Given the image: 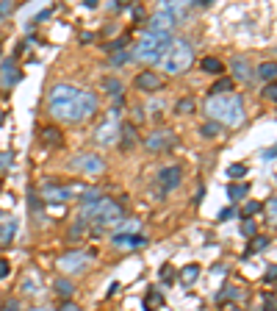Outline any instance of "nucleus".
Returning <instances> with one entry per match:
<instances>
[{
  "instance_id": "393cba45",
  "label": "nucleus",
  "mask_w": 277,
  "mask_h": 311,
  "mask_svg": "<svg viewBox=\"0 0 277 311\" xmlns=\"http://www.w3.org/2000/svg\"><path fill=\"white\" fill-rule=\"evenodd\" d=\"M197 275H200V267H197V264H188V267L180 269V281H183V283H194V281H197Z\"/></svg>"
},
{
  "instance_id": "0eeeda50",
  "label": "nucleus",
  "mask_w": 277,
  "mask_h": 311,
  "mask_svg": "<svg viewBox=\"0 0 277 311\" xmlns=\"http://www.w3.org/2000/svg\"><path fill=\"white\" fill-rule=\"evenodd\" d=\"M89 264V253L83 250H69V253L58 256V269L61 272H83Z\"/></svg>"
},
{
  "instance_id": "79ce46f5",
  "label": "nucleus",
  "mask_w": 277,
  "mask_h": 311,
  "mask_svg": "<svg viewBox=\"0 0 277 311\" xmlns=\"http://www.w3.org/2000/svg\"><path fill=\"white\" fill-rule=\"evenodd\" d=\"M272 156H277V145H275V148H269V150H266V153H263V161H269Z\"/></svg>"
},
{
  "instance_id": "473e14b6",
  "label": "nucleus",
  "mask_w": 277,
  "mask_h": 311,
  "mask_svg": "<svg viewBox=\"0 0 277 311\" xmlns=\"http://www.w3.org/2000/svg\"><path fill=\"white\" fill-rule=\"evenodd\" d=\"M3 311H22V303L17 297H8L6 303H3Z\"/></svg>"
},
{
  "instance_id": "a19ab883",
  "label": "nucleus",
  "mask_w": 277,
  "mask_h": 311,
  "mask_svg": "<svg viewBox=\"0 0 277 311\" xmlns=\"http://www.w3.org/2000/svg\"><path fill=\"white\" fill-rule=\"evenodd\" d=\"M11 269H8V261H0V278H6Z\"/></svg>"
},
{
  "instance_id": "2f4dec72",
  "label": "nucleus",
  "mask_w": 277,
  "mask_h": 311,
  "mask_svg": "<svg viewBox=\"0 0 277 311\" xmlns=\"http://www.w3.org/2000/svg\"><path fill=\"white\" fill-rule=\"evenodd\" d=\"M131 58H133V50H131V53H128V50H117L111 61H114V64H125V61H131Z\"/></svg>"
},
{
  "instance_id": "bb28decb",
  "label": "nucleus",
  "mask_w": 277,
  "mask_h": 311,
  "mask_svg": "<svg viewBox=\"0 0 277 311\" xmlns=\"http://www.w3.org/2000/svg\"><path fill=\"white\" fill-rule=\"evenodd\" d=\"M194 106H197V103H194L191 98H183V100H178V106H175V114H191V111H194Z\"/></svg>"
},
{
  "instance_id": "f257e3e1",
  "label": "nucleus",
  "mask_w": 277,
  "mask_h": 311,
  "mask_svg": "<svg viewBox=\"0 0 277 311\" xmlns=\"http://www.w3.org/2000/svg\"><path fill=\"white\" fill-rule=\"evenodd\" d=\"M97 111V95L75 89L69 84H55L50 89V114L64 122H81Z\"/></svg>"
},
{
  "instance_id": "72a5a7b5",
  "label": "nucleus",
  "mask_w": 277,
  "mask_h": 311,
  "mask_svg": "<svg viewBox=\"0 0 277 311\" xmlns=\"http://www.w3.org/2000/svg\"><path fill=\"white\" fill-rule=\"evenodd\" d=\"M263 98L272 100V103H277V84H266V89H263Z\"/></svg>"
},
{
  "instance_id": "a211bd4d",
  "label": "nucleus",
  "mask_w": 277,
  "mask_h": 311,
  "mask_svg": "<svg viewBox=\"0 0 277 311\" xmlns=\"http://www.w3.org/2000/svg\"><path fill=\"white\" fill-rule=\"evenodd\" d=\"M53 289H55V295H61L64 300H69V297H72V292H75V286H72V281H67V278H55V281H53Z\"/></svg>"
},
{
  "instance_id": "20e7f679",
  "label": "nucleus",
  "mask_w": 277,
  "mask_h": 311,
  "mask_svg": "<svg viewBox=\"0 0 277 311\" xmlns=\"http://www.w3.org/2000/svg\"><path fill=\"white\" fill-rule=\"evenodd\" d=\"M172 34H152V31H144L141 39H138L136 50H133V58L138 61H164L166 50L172 48Z\"/></svg>"
},
{
  "instance_id": "6ab92c4d",
  "label": "nucleus",
  "mask_w": 277,
  "mask_h": 311,
  "mask_svg": "<svg viewBox=\"0 0 277 311\" xmlns=\"http://www.w3.org/2000/svg\"><path fill=\"white\" fill-rule=\"evenodd\" d=\"M258 78H263L266 84H269V81H277V61H263L261 67H258Z\"/></svg>"
},
{
  "instance_id": "aec40b11",
  "label": "nucleus",
  "mask_w": 277,
  "mask_h": 311,
  "mask_svg": "<svg viewBox=\"0 0 277 311\" xmlns=\"http://www.w3.org/2000/svg\"><path fill=\"white\" fill-rule=\"evenodd\" d=\"M200 67H202L205 72H211V75H219V72H225V64H222L216 56H205Z\"/></svg>"
},
{
  "instance_id": "c9c22d12",
  "label": "nucleus",
  "mask_w": 277,
  "mask_h": 311,
  "mask_svg": "<svg viewBox=\"0 0 277 311\" xmlns=\"http://www.w3.org/2000/svg\"><path fill=\"white\" fill-rule=\"evenodd\" d=\"M11 167V153H0V172H6Z\"/></svg>"
},
{
  "instance_id": "39448f33",
  "label": "nucleus",
  "mask_w": 277,
  "mask_h": 311,
  "mask_svg": "<svg viewBox=\"0 0 277 311\" xmlns=\"http://www.w3.org/2000/svg\"><path fill=\"white\" fill-rule=\"evenodd\" d=\"M194 61V50L191 45L186 42V39H178V42H172V48L166 50L164 56V70L172 72V75H178V72H186L188 67H191Z\"/></svg>"
},
{
  "instance_id": "f03ea898",
  "label": "nucleus",
  "mask_w": 277,
  "mask_h": 311,
  "mask_svg": "<svg viewBox=\"0 0 277 311\" xmlns=\"http://www.w3.org/2000/svg\"><path fill=\"white\" fill-rule=\"evenodd\" d=\"M205 111L214 117L216 122H225V125L235 128V125H241L244 120V103L238 95H222V98H208L205 103Z\"/></svg>"
},
{
  "instance_id": "58836bf2",
  "label": "nucleus",
  "mask_w": 277,
  "mask_h": 311,
  "mask_svg": "<svg viewBox=\"0 0 277 311\" xmlns=\"http://www.w3.org/2000/svg\"><path fill=\"white\" fill-rule=\"evenodd\" d=\"M266 281H277V267H269V269H266Z\"/></svg>"
},
{
  "instance_id": "7c9ffc66",
  "label": "nucleus",
  "mask_w": 277,
  "mask_h": 311,
  "mask_svg": "<svg viewBox=\"0 0 277 311\" xmlns=\"http://www.w3.org/2000/svg\"><path fill=\"white\" fill-rule=\"evenodd\" d=\"M263 208V203H258V200H249L247 206H244V217H252V214H258Z\"/></svg>"
},
{
  "instance_id": "f3484780",
  "label": "nucleus",
  "mask_w": 277,
  "mask_h": 311,
  "mask_svg": "<svg viewBox=\"0 0 277 311\" xmlns=\"http://www.w3.org/2000/svg\"><path fill=\"white\" fill-rule=\"evenodd\" d=\"M119 136H122V142H119L122 150H131L133 145H136V128H133L131 122H125V125L119 128Z\"/></svg>"
},
{
  "instance_id": "f8f14e48",
  "label": "nucleus",
  "mask_w": 277,
  "mask_h": 311,
  "mask_svg": "<svg viewBox=\"0 0 277 311\" xmlns=\"http://www.w3.org/2000/svg\"><path fill=\"white\" fill-rule=\"evenodd\" d=\"M136 89H141V92H155V89H161V75H155V72H138L136 75Z\"/></svg>"
},
{
  "instance_id": "49530a36",
  "label": "nucleus",
  "mask_w": 277,
  "mask_h": 311,
  "mask_svg": "<svg viewBox=\"0 0 277 311\" xmlns=\"http://www.w3.org/2000/svg\"><path fill=\"white\" fill-rule=\"evenodd\" d=\"M3 122H6V111H3V108H0V125H3Z\"/></svg>"
},
{
  "instance_id": "cd10ccee",
  "label": "nucleus",
  "mask_w": 277,
  "mask_h": 311,
  "mask_svg": "<svg viewBox=\"0 0 277 311\" xmlns=\"http://www.w3.org/2000/svg\"><path fill=\"white\" fill-rule=\"evenodd\" d=\"M86 228H89V225H86V222H83V219H81V222H75V225L69 228V233H67V236H69V239H72V242H75V239H81L83 233H86Z\"/></svg>"
},
{
  "instance_id": "f704fd0d",
  "label": "nucleus",
  "mask_w": 277,
  "mask_h": 311,
  "mask_svg": "<svg viewBox=\"0 0 277 311\" xmlns=\"http://www.w3.org/2000/svg\"><path fill=\"white\" fill-rule=\"evenodd\" d=\"M241 233H244V236H249V239H252V236H255V222H252V219H244V225H241Z\"/></svg>"
},
{
  "instance_id": "9d476101",
  "label": "nucleus",
  "mask_w": 277,
  "mask_h": 311,
  "mask_svg": "<svg viewBox=\"0 0 277 311\" xmlns=\"http://www.w3.org/2000/svg\"><path fill=\"white\" fill-rule=\"evenodd\" d=\"M172 142H175V136L169 134V131H152L144 139V148L150 150V153H161V150L172 148Z\"/></svg>"
},
{
  "instance_id": "b1692460",
  "label": "nucleus",
  "mask_w": 277,
  "mask_h": 311,
  "mask_svg": "<svg viewBox=\"0 0 277 311\" xmlns=\"http://www.w3.org/2000/svg\"><path fill=\"white\" fill-rule=\"evenodd\" d=\"M103 89L111 95V98H122V84H119L117 78H103Z\"/></svg>"
},
{
  "instance_id": "412c9836",
  "label": "nucleus",
  "mask_w": 277,
  "mask_h": 311,
  "mask_svg": "<svg viewBox=\"0 0 277 311\" xmlns=\"http://www.w3.org/2000/svg\"><path fill=\"white\" fill-rule=\"evenodd\" d=\"M14 233H17V219H8L0 225V245H8L14 239Z\"/></svg>"
},
{
  "instance_id": "4468645a",
  "label": "nucleus",
  "mask_w": 277,
  "mask_h": 311,
  "mask_svg": "<svg viewBox=\"0 0 277 311\" xmlns=\"http://www.w3.org/2000/svg\"><path fill=\"white\" fill-rule=\"evenodd\" d=\"M42 142L47 145V148H61L64 139H61V131L55 125H47V128H42Z\"/></svg>"
},
{
  "instance_id": "ddd939ff",
  "label": "nucleus",
  "mask_w": 277,
  "mask_h": 311,
  "mask_svg": "<svg viewBox=\"0 0 277 311\" xmlns=\"http://www.w3.org/2000/svg\"><path fill=\"white\" fill-rule=\"evenodd\" d=\"M158 184L164 192L175 189V186L180 184V167H164V170L158 172Z\"/></svg>"
},
{
  "instance_id": "a878e982",
  "label": "nucleus",
  "mask_w": 277,
  "mask_h": 311,
  "mask_svg": "<svg viewBox=\"0 0 277 311\" xmlns=\"http://www.w3.org/2000/svg\"><path fill=\"white\" fill-rule=\"evenodd\" d=\"M200 134L205 136V139H216V136L222 134V125L219 122H205V125L200 128Z\"/></svg>"
},
{
  "instance_id": "09e8293b",
  "label": "nucleus",
  "mask_w": 277,
  "mask_h": 311,
  "mask_svg": "<svg viewBox=\"0 0 277 311\" xmlns=\"http://www.w3.org/2000/svg\"><path fill=\"white\" fill-rule=\"evenodd\" d=\"M230 311H238V309H230Z\"/></svg>"
},
{
  "instance_id": "5701e85b",
  "label": "nucleus",
  "mask_w": 277,
  "mask_h": 311,
  "mask_svg": "<svg viewBox=\"0 0 277 311\" xmlns=\"http://www.w3.org/2000/svg\"><path fill=\"white\" fill-rule=\"evenodd\" d=\"M233 92V81L230 78H222V81H216L214 89H211V98H222V95Z\"/></svg>"
},
{
  "instance_id": "423d86ee",
  "label": "nucleus",
  "mask_w": 277,
  "mask_h": 311,
  "mask_svg": "<svg viewBox=\"0 0 277 311\" xmlns=\"http://www.w3.org/2000/svg\"><path fill=\"white\" fill-rule=\"evenodd\" d=\"M69 167H72L75 172H83V175H100V172L105 170V161L100 158V156L81 153V156H75V158L69 161Z\"/></svg>"
},
{
  "instance_id": "a18cd8bd",
  "label": "nucleus",
  "mask_w": 277,
  "mask_h": 311,
  "mask_svg": "<svg viewBox=\"0 0 277 311\" xmlns=\"http://www.w3.org/2000/svg\"><path fill=\"white\" fill-rule=\"evenodd\" d=\"M230 217H233V208H225V211L219 214V219H230Z\"/></svg>"
},
{
  "instance_id": "de8ad7c7",
  "label": "nucleus",
  "mask_w": 277,
  "mask_h": 311,
  "mask_svg": "<svg viewBox=\"0 0 277 311\" xmlns=\"http://www.w3.org/2000/svg\"><path fill=\"white\" fill-rule=\"evenodd\" d=\"M34 311H50V309H34Z\"/></svg>"
},
{
  "instance_id": "c03bdc74",
  "label": "nucleus",
  "mask_w": 277,
  "mask_h": 311,
  "mask_svg": "<svg viewBox=\"0 0 277 311\" xmlns=\"http://www.w3.org/2000/svg\"><path fill=\"white\" fill-rule=\"evenodd\" d=\"M161 278H164V281H169V278H172V267H164V272H161Z\"/></svg>"
},
{
  "instance_id": "6e6552de",
  "label": "nucleus",
  "mask_w": 277,
  "mask_h": 311,
  "mask_svg": "<svg viewBox=\"0 0 277 311\" xmlns=\"http://www.w3.org/2000/svg\"><path fill=\"white\" fill-rule=\"evenodd\" d=\"M42 198L47 200V203H69L72 200V192H69V186H61V184H45L42 186Z\"/></svg>"
},
{
  "instance_id": "9b49d317",
  "label": "nucleus",
  "mask_w": 277,
  "mask_h": 311,
  "mask_svg": "<svg viewBox=\"0 0 277 311\" xmlns=\"http://www.w3.org/2000/svg\"><path fill=\"white\" fill-rule=\"evenodd\" d=\"M117 136H119V125L111 120V117L94 131V139L100 142V145H111V142H117Z\"/></svg>"
},
{
  "instance_id": "4c0bfd02",
  "label": "nucleus",
  "mask_w": 277,
  "mask_h": 311,
  "mask_svg": "<svg viewBox=\"0 0 277 311\" xmlns=\"http://www.w3.org/2000/svg\"><path fill=\"white\" fill-rule=\"evenodd\" d=\"M266 206H269V214H272V219H277V198H275V200H269Z\"/></svg>"
},
{
  "instance_id": "1a4fd4ad",
  "label": "nucleus",
  "mask_w": 277,
  "mask_h": 311,
  "mask_svg": "<svg viewBox=\"0 0 277 311\" xmlns=\"http://www.w3.org/2000/svg\"><path fill=\"white\" fill-rule=\"evenodd\" d=\"M172 25H175V14H172V8L166 6L164 11H158V14L150 20V28L152 34H172Z\"/></svg>"
},
{
  "instance_id": "2eb2a0df",
  "label": "nucleus",
  "mask_w": 277,
  "mask_h": 311,
  "mask_svg": "<svg viewBox=\"0 0 277 311\" xmlns=\"http://www.w3.org/2000/svg\"><path fill=\"white\" fill-rule=\"evenodd\" d=\"M230 67H233V72H235V78H238V81H249V78H252V70H249L247 58L235 56L233 61H230Z\"/></svg>"
},
{
  "instance_id": "c85d7f7f",
  "label": "nucleus",
  "mask_w": 277,
  "mask_h": 311,
  "mask_svg": "<svg viewBox=\"0 0 277 311\" xmlns=\"http://www.w3.org/2000/svg\"><path fill=\"white\" fill-rule=\"evenodd\" d=\"M266 245H269L266 236H252V242H249V253H258V250H263Z\"/></svg>"
},
{
  "instance_id": "dca6fc26",
  "label": "nucleus",
  "mask_w": 277,
  "mask_h": 311,
  "mask_svg": "<svg viewBox=\"0 0 277 311\" xmlns=\"http://www.w3.org/2000/svg\"><path fill=\"white\" fill-rule=\"evenodd\" d=\"M20 75H22V72L17 70V61H14V58H8V61L3 64V84H6V86L17 84V81H20Z\"/></svg>"
},
{
  "instance_id": "7ed1b4c3",
  "label": "nucleus",
  "mask_w": 277,
  "mask_h": 311,
  "mask_svg": "<svg viewBox=\"0 0 277 311\" xmlns=\"http://www.w3.org/2000/svg\"><path fill=\"white\" fill-rule=\"evenodd\" d=\"M81 219H89L92 225H97V228L119 225V219H122V206L108 200V198L92 200V203H81Z\"/></svg>"
},
{
  "instance_id": "e433bc0d",
  "label": "nucleus",
  "mask_w": 277,
  "mask_h": 311,
  "mask_svg": "<svg viewBox=\"0 0 277 311\" xmlns=\"http://www.w3.org/2000/svg\"><path fill=\"white\" fill-rule=\"evenodd\" d=\"M161 303H164V300H161V295H150V297L144 300L147 309H152V306H161Z\"/></svg>"
},
{
  "instance_id": "ea45409f",
  "label": "nucleus",
  "mask_w": 277,
  "mask_h": 311,
  "mask_svg": "<svg viewBox=\"0 0 277 311\" xmlns=\"http://www.w3.org/2000/svg\"><path fill=\"white\" fill-rule=\"evenodd\" d=\"M61 311H81V306H75V303H67V300H64Z\"/></svg>"
},
{
  "instance_id": "37998d69",
  "label": "nucleus",
  "mask_w": 277,
  "mask_h": 311,
  "mask_svg": "<svg viewBox=\"0 0 277 311\" xmlns=\"http://www.w3.org/2000/svg\"><path fill=\"white\" fill-rule=\"evenodd\" d=\"M136 225H138L136 219H133V222H122V228H125V231H136Z\"/></svg>"
},
{
  "instance_id": "4be33fe9",
  "label": "nucleus",
  "mask_w": 277,
  "mask_h": 311,
  "mask_svg": "<svg viewBox=\"0 0 277 311\" xmlns=\"http://www.w3.org/2000/svg\"><path fill=\"white\" fill-rule=\"evenodd\" d=\"M247 192H249V184H233V186H228V198L233 203H238V200L247 198Z\"/></svg>"
},
{
  "instance_id": "c756f323",
  "label": "nucleus",
  "mask_w": 277,
  "mask_h": 311,
  "mask_svg": "<svg viewBox=\"0 0 277 311\" xmlns=\"http://www.w3.org/2000/svg\"><path fill=\"white\" fill-rule=\"evenodd\" d=\"M228 175L230 178H244V175H247V164H230Z\"/></svg>"
}]
</instances>
